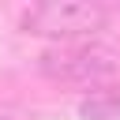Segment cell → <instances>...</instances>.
Wrapping results in <instances>:
<instances>
[{
    "label": "cell",
    "mask_w": 120,
    "mask_h": 120,
    "mask_svg": "<svg viewBox=\"0 0 120 120\" xmlns=\"http://www.w3.org/2000/svg\"><path fill=\"white\" fill-rule=\"evenodd\" d=\"M38 75L56 86L98 90L120 75V41L116 38H82L68 45H49L38 56Z\"/></svg>",
    "instance_id": "cell-1"
},
{
    "label": "cell",
    "mask_w": 120,
    "mask_h": 120,
    "mask_svg": "<svg viewBox=\"0 0 120 120\" xmlns=\"http://www.w3.org/2000/svg\"><path fill=\"white\" fill-rule=\"evenodd\" d=\"M109 22H112V8L101 0H49V4H34L19 15L22 34L45 38L52 45L101 38V30H109Z\"/></svg>",
    "instance_id": "cell-2"
},
{
    "label": "cell",
    "mask_w": 120,
    "mask_h": 120,
    "mask_svg": "<svg viewBox=\"0 0 120 120\" xmlns=\"http://www.w3.org/2000/svg\"><path fill=\"white\" fill-rule=\"evenodd\" d=\"M82 120H120V86H98L79 101Z\"/></svg>",
    "instance_id": "cell-3"
}]
</instances>
